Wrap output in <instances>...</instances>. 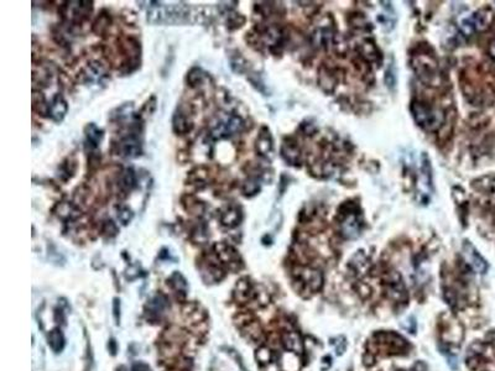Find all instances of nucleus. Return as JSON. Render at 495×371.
<instances>
[{
    "instance_id": "6e6552de",
    "label": "nucleus",
    "mask_w": 495,
    "mask_h": 371,
    "mask_svg": "<svg viewBox=\"0 0 495 371\" xmlns=\"http://www.w3.org/2000/svg\"><path fill=\"white\" fill-rule=\"evenodd\" d=\"M488 15L489 14L479 11V13H475L470 18L465 19L462 23V28L464 30V33L472 34L474 30H482V29L487 28L488 21H489V16Z\"/></svg>"
},
{
    "instance_id": "39448f33",
    "label": "nucleus",
    "mask_w": 495,
    "mask_h": 371,
    "mask_svg": "<svg viewBox=\"0 0 495 371\" xmlns=\"http://www.w3.org/2000/svg\"><path fill=\"white\" fill-rule=\"evenodd\" d=\"M463 254H464V258L465 260L468 261V264H469L477 272L479 273L487 272L488 264L485 263L484 259L479 255V253L475 250V247L473 246L472 244H469L468 241H465L464 245H463Z\"/></svg>"
},
{
    "instance_id": "ddd939ff",
    "label": "nucleus",
    "mask_w": 495,
    "mask_h": 371,
    "mask_svg": "<svg viewBox=\"0 0 495 371\" xmlns=\"http://www.w3.org/2000/svg\"><path fill=\"white\" fill-rule=\"evenodd\" d=\"M48 344H50V346L56 351V353L61 351L65 346L64 334L61 333V331H58V329L52 331L50 333V336H48Z\"/></svg>"
},
{
    "instance_id": "dca6fc26",
    "label": "nucleus",
    "mask_w": 495,
    "mask_h": 371,
    "mask_svg": "<svg viewBox=\"0 0 495 371\" xmlns=\"http://www.w3.org/2000/svg\"><path fill=\"white\" fill-rule=\"evenodd\" d=\"M58 215L62 218H70L73 219L79 215V210L74 207L73 204L70 203H64V204H58Z\"/></svg>"
},
{
    "instance_id": "412c9836",
    "label": "nucleus",
    "mask_w": 495,
    "mask_h": 371,
    "mask_svg": "<svg viewBox=\"0 0 495 371\" xmlns=\"http://www.w3.org/2000/svg\"><path fill=\"white\" fill-rule=\"evenodd\" d=\"M149 307L155 312H161L165 307H166V300L162 296H156L154 300L150 302Z\"/></svg>"
},
{
    "instance_id": "f03ea898",
    "label": "nucleus",
    "mask_w": 495,
    "mask_h": 371,
    "mask_svg": "<svg viewBox=\"0 0 495 371\" xmlns=\"http://www.w3.org/2000/svg\"><path fill=\"white\" fill-rule=\"evenodd\" d=\"M243 128V120L237 115H229L224 120H220L219 123L212 130V135L214 139H224L234 135L235 133L240 132Z\"/></svg>"
},
{
    "instance_id": "f257e3e1",
    "label": "nucleus",
    "mask_w": 495,
    "mask_h": 371,
    "mask_svg": "<svg viewBox=\"0 0 495 371\" xmlns=\"http://www.w3.org/2000/svg\"><path fill=\"white\" fill-rule=\"evenodd\" d=\"M411 111L416 123L428 132L437 130L443 123V115L441 111L435 110L424 104L414 103L411 106Z\"/></svg>"
},
{
    "instance_id": "393cba45",
    "label": "nucleus",
    "mask_w": 495,
    "mask_h": 371,
    "mask_svg": "<svg viewBox=\"0 0 495 371\" xmlns=\"http://www.w3.org/2000/svg\"><path fill=\"white\" fill-rule=\"evenodd\" d=\"M114 314H115V319L118 321L119 319V316H118V301H115V303H114Z\"/></svg>"
},
{
    "instance_id": "9b49d317",
    "label": "nucleus",
    "mask_w": 495,
    "mask_h": 371,
    "mask_svg": "<svg viewBox=\"0 0 495 371\" xmlns=\"http://www.w3.org/2000/svg\"><path fill=\"white\" fill-rule=\"evenodd\" d=\"M135 184H137L135 172L132 169H125V172H124L120 178V188L123 191H125V192H130L135 187Z\"/></svg>"
},
{
    "instance_id": "2eb2a0df",
    "label": "nucleus",
    "mask_w": 495,
    "mask_h": 371,
    "mask_svg": "<svg viewBox=\"0 0 495 371\" xmlns=\"http://www.w3.org/2000/svg\"><path fill=\"white\" fill-rule=\"evenodd\" d=\"M271 147H273V144H271V137L269 135V133H265V134L261 133L258 141H256V149H258V151L261 155H265L271 151Z\"/></svg>"
},
{
    "instance_id": "6ab92c4d",
    "label": "nucleus",
    "mask_w": 495,
    "mask_h": 371,
    "mask_svg": "<svg viewBox=\"0 0 495 371\" xmlns=\"http://www.w3.org/2000/svg\"><path fill=\"white\" fill-rule=\"evenodd\" d=\"M285 344L288 349H291V350L295 351L301 350V340L296 334L293 333L287 334V336L285 337Z\"/></svg>"
},
{
    "instance_id": "20e7f679",
    "label": "nucleus",
    "mask_w": 495,
    "mask_h": 371,
    "mask_svg": "<svg viewBox=\"0 0 495 371\" xmlns=\"http://www.w3.org/2000/svg\"><path fill=\"white\" fill-rule=\"evenodd\" d=\"M65 15H69V18L73 21H82L91 14L92 3L89 1H71L65 5Z\"/></svg>"
},
{
    "instance_id": "f8f14e48",
    "label": "nucleus",
    "mask_w": 495,
    "mask_h": 371,
    "mask_svg": "<svg viewBox=\"0 0 495 371\" xmlns=\"http://www.w3.org/2000/svg\"><path fill=\"white\" fill-rule=\"evenodd\" d=\"M86 136L88 142L91 144V146L97 147L99 142H101L102 137H103V132L98 127H96L94 124H89L88 127L86 128Z\"/></svg>"
},
{
    "instance_id": "b1692460",
    "label": "nucleus",
    "mask_w": 495,
    "mask_h": 371,
    "mask_svg": "<svg viewBox=\"0 0 495 371\" xmlns=\"http://www.w3.org/2000/svg\"><path fill=\"white\" fill-rule=\"evenodd\" d=\"M133 371H151V370H150L149 366L144 365V364H138V365H135L134 368H133Z\"/></svg>"
},
{
    "instance_id": "0eeeda50",
    "label": "nucleus",
    "mask_w": 495,
    "mask_h": 371,
    "mask_svg": "<svg viewBox=\"0 0 495 371\" xmlns=\"http://www.w3.org/2000/svg\"><path fill=\"white\" fill-rule=\"evenodd\" d=\"M69 105L67 101L61 94H56L51 103L48 104V115L55 121H61L66 116Z\"/></svg>"
},
{
    "instance_id": "9d476101",
    "label": "nucleus",
    "mask_w": 495,
    "mask_h": 371,
    "mask_svg": "<svg viewBox=\"0 0 495 371\" xmlns=\"http://www.w3.org/2000/svg\"><path fill=\"white\" fill-rule=\"evenodd\" d=\"M342 232H343L344 236L349 237V239H353L358 235L359 225L355 215H349L346 218V220L342 223Z\"/></svg>"
},
{
    "instance_id": "4468645a",
    "label": "nucleus",
    "mask_w": 495,
    "mask_h": 371,
    "mask_svg": "<svg viewBox=\"0 0 495 371\" xmlns=\"http://www.w3.org/2000/svg\"><path fill=\"white\" fill-rule=\"evenodd\" d=\"M33 108L37 110L41 115L48 114V104L46 103L45 96L41 92H34L33 94Z\"/></svg>"
},
{
    "instance_id": "a878e982",
    "label": "nucleus",
    "mask_w": 495,
    "mask_h": 371,
    "mask_svg": "<svg viewBox=\"0 0 495 371\" xmlns=\"http://www.w3.org/2000/svg\"><path fill=\"white\" fill-rule=\"evenodd\" d=\"M490 52H492V55L494 56V57H495V42L493 43L492 47H490Z\"/></svg>"
},
{
    "instance_id": "1a4fd4ad",
    "label": "nucleus",
    "mask_w": 495,
    "mask_h": 371,
    "mask_svg": "<svg viewBox=\"0 0 495 371\" xmlns=\"http://www.w3.org/2000/svg\"><path fill=\"white\" fill-rule=\"evenodd\" d=\"M242 220V212L235 205H228L220 212V223L227 228H234Z\"/></svg>"
},
{
    "instance_id": "aec40b11",
    "label": "nucleus",
    "mask_w": 495,
    "mask_h": 371,
    "mask_svg": "<svg viewBox=\"0 0 495 371\" xmlns=\"http://www.w3.org/2000/svg\"><path fill=\"white\" fill-rule=\"evenodd\" d=\"M259 191V183L255 181V179H249L244 183V187H243V192H244L245 196H253L255 193H258Z\"/></svg>"
},
{
    "instance_id": "a211bd4d",
    "label": "nucleus",
    "mask_w": 495,
    "mask_h": 371,
    "mask_svg": "<svg viewBox=\"0 0 495 371\" xmlns=\"http://www.w3.org/2000/svg\"><path fill=\"white\" fill-rule=\"evenodd\" d=\"M116 215H118V219L120 220V223L127 225L128 223L132 222L134 213H133V210L130 208L125 207V205H120V207H116Z\"/></svg>"
},
{
    "instance_id": "5701e85b",
    "label": "nucleus",
    "mask_w": 495,
    "mask_h": 371,
    "mask_svg": "<svg viewBox=\"0 0 495 371\" xmlns=\"http://www.w3.org/2000/svg\"><path fill=\"white\" fill-rule=\"evenodd\" d=\"M104 232H106V234L110 235V236H113V235H115L116 233H118V229H116L115 224H114L111 220H109V222H106V225H104Z\"/></svg>"
},
{
    "instance_id": "f3484780",
    "label": "nucleus",
    "mask_w": 495,
    "mask_h": 371,
    "mask_svg": "<svg viewBox=\"0 0 495 371\" xmlns=\"http://www.w3.org/2000/svg\"><path fill=\"white\" fill-rule=\"evenodd\" d=\"M205 79V73L200 68H192L187 74V83L191 87H198Z\"/></svg>"
},
{
    "instance_id": "7ed1b4c3",
    "label": "nucleus",
    "mask_w": 495,
    "mask_h": 371,
    "mask_svg": "<svg viewBox=\"0 0 495 371\" xmlns=\"http://www.w3.org/2000/svg\"><path fill=\"white\" fill-rule=\"evenodd\" d=\"M141 154V142L137 135L129 134L123 137L118 145V155L125 159H134Z\"/></svg>"
},
{
    "instance_id": "423d86ee",
    "label": "nucleus",
    "mask_w": 495,
    "mask_h": 371,
    "mask_svg": "<svg viewBox=\"0 0 495 371\" xmlns=\"http://www.w3.org/2000/svg\"><path fill=\"white\" fill-rule=\"evenodd\" d=\"M172 128L174 132L178 135H186L188 133L192 132L193 129V121L191 116L188 115L186 111L178 110L174 115V120H172Z\"/></svg>"
},
{
    "instance_id": "4be33fe9",
    "label": "nucleus",
    "mask_w": 495,
    "mask_h": 371,
    "mask_svg": "<svg viewBox=\"0 0 495 371\" xmlns=\"http://www.w3.org/2000/svg\"><path fill=\"white\" fill-rule=\"evenodd\" d=\"M110 25V19L106 15H101L96 21V25H94V29H96L97 33H103L108 26Z\"/></svg>"
}]
</instances>
